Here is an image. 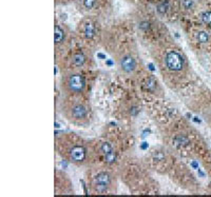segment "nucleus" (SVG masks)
Masks as SVG:
<instances>
[{
  "label": "nucleus",
  "instance_id": "6ab92c4d",
  "mask_svg": "<svg viewBox=\"0 0 211 197\" xmlns=\"http://www.w3.org/2000/svg\"><path fill=\"white\" fill-rule=\"evenodd\" d=\"M183 6H184V8L187 9H191L192 6H193V0H184Z\"/></svg>",
  "mask_w": 211,
  "mask_h": 197
},
{
  "label": "nucleus",
  "instance_id": "f8f14e48",
  "mask_svg": "<svg viewBox=\"0 0 211 197\" xmlns=\"http://www.w3.org/2000/svg\"><path fill=\"white\" fill-rule=\"evenodd\" d=\"M54 43H55V57L57 61L70 51V42H68V32L61 24L55 25Z\"/></svg>",
  "mask_w": 211,
  "mask_h": 197
},
{
  "label": "nucleus",
  "instance_id": "f03ea898",
  "mask_svg": "<svg viewBox=\"0 0 211 197\" xmlns=\"http://www.w3.org/2000/svg\"><path fill=\"white\" fill-rule=\"evenodd\" d=\"M118 177L133 194L154 195L160 192L158 182L141 159L133 155H124L117 169Z\"/></svg>",
  "mask_w": 211,
  "mask_h": 197
},
{
  "label": "nucleus",
  "instance_id": "f257e3e1",
  "mask_svg": "<svg viewBox=\"0 0 211 197\" xmlns=\"http://www.w3.org/2000/svg\"><path fill=\"white\" fill-rule=\"evenodd\" d=\"M151 55L166 87L174 91H182L188 87L192 68L181 47L174 43L162 42L152 47Z\"/></svg>",
  "mask_w": 211,
  "mask_h": 197
},
{
  "label": "nucleus",
  "instance_id": "9d476101",
  "mask_svg": "<svg viewBox=\"0 0 211 197\" xmlns=\"http://www.w3.org/2000/svg\"><path fill=\"white\" fill-rule=\"evenodd\" d=\"M170 179L174 182L175 184L188 191H195L198 187V181L195 179V176L189 167L185 162H183L182 159H177L175 165H173L171 171L169 172Z\"/></svg>",
  "mask_w": 211,
  "mask_h": 197
},
{
  "label": "nucleus",
  "instance_id": "1a4fd4ad",
  "mask_svg": "<svg viewBox=\"0 0 211 197\" xmlns=\"http://www.w3.org/2000/svg\"><path fill=\"white\" fill-rule=\"evenodd\" d=\"M62 95H81L87 93V79L81 72H63L59 79Z\"/></svg>",
  "mask_w": 211,
  "mask_h": 197
},
{
  "label": "nucleus",
  "instance_id": "f3484780",
  "mask_svg": "<svg viewBox=\"0 0 211 197\" xmlns=\"http://www.w3.org/2000/svg\"><path fill=\"white\" fill-rule=\"evenodd\" d=\"M202 21H203L205 24L207 25H211V11H206L204 12L201 15Z\"/></svg>",
  "mask_w": 211,
  "mask_h": 197
},
{
  "label": "nucleus",
  "instance_id": "6e6552de",
  "mask_svg": "<svg viewBox=\"0 0 211 197\" xmlns=\"http://www.w3.org/2000/svg\"><path fill=\"white\" fill-rule=\"evenodd\" d=\"M134 79L136 80V84H138L139 92L141 93V95L144 97H150V101L163 99L165 97L163 84L160 82L158 78L153 74L141 69V72L137 74Z\"/></svg>",
  "mask_w": 211,
  "mask_h": 197
},
{
  "label": "nucleus",
  "instance_id": "ddd939ff",
  "mask_svg": "<svg viewBox=\"0 0 211 197\" xmlns=\"http://www.w3.org/2000/svg\"><path fill=\"white\" fill-rule=\"evenodd\" d=\"M74 184L65 171L55 170V195H72L74 194Z\"/></svg>",
  "mask_w": 211,
  "mask_h": 197
},
{
  "label": "nucleus",
  "instance_id": "39448f33",
  "mask_svg": "<svg viewBox=\"0 0 211 197\" xmlns=\"http://www.w3.org/2000/svg\"><path fill=\"white\" fill-rule=\"evenodd\" d=\"M87 187L93 195H112L118 190V173L114 169L100 165H88L85 172Z\"/></svg>",
  "mask_w": 211,
  "mask_h": 197
},
{
  "label": "nucleus",
  "instance_id": "2eb2a0df",
  "mask_svg": "<svg viewBox=\"0 0 211 197\" xmlns=\"http://www.w3.org/2000/svg\"><path fill=\"white\" fill-rule=\"evenodd\" d=\"M195 39L198 43L201 44H206L209 42L210 40V35L208 34L206 31H198L195 33Z\"/></svg>",
  "mask_w": 211,
  "mask_h": 197
},
{
  "label": "nucleus",
  "instance_id": "4468645a",
  "mask_svg": "<svg viewBox=\"0 0 211 197\" xmlns=\"http://www.w3.org/2000/svg\"><path fill=\"white\" fill-rule=\"evenodd\" d=\"M82 37L87 41H93L96 37V27L92 21H87L82 27Z\"/></svg>",
  "mask_w": 211,
  "mask_h": 197
},
{
  "label": "nucleus",
  "instance_id": "0eeeda50",
  "mask_svg": "<svg viewBox=\"0 0 211 197\" xmlns=\"http://www.w3.org/2000/svg\"><path fill=\"white\" fill-rule=\"evenodd\" d=\"M93 63L91 54L85 49L70 50L65 56L56 61L61 73L63 72H80L87 68H90Z\"/></svg>",
  "mask_w": 211,
  "mask_h": 197
},
{
  "label": "nucleus",
  "instance_id": "dca6fc26",
  "mask_svg": "<svg viewBox=\"0 0 211 197\" xmlns=\"http://www.w3.org/2000/svg\"><path fill=\"white\" fill-rule=\"evenodd\" d=\"M170 9V1L169 0H164V1L160 2V3L157 4V6H156V11H157V13L160 14V15H166V14L168 13V11H169Z\"/></svg>",
  "mask_w": 211,
  "mask_h": 197
},
{
  "label": "nucleus",
  "instance_id": "20e7f679",
  "mask_svg": "<svg viewBox=\"0 0 211 197\" xmlns=\"http://www.w3.org/2000/svg\"><path fill=\"white\" fill-rule=\"evenodd\" d=\"M59 110L68 122L77 127H88L93 119L92 106L87 94L62 95Z\"/></svg>",
  "mask_w": 211,
  "mask_h": 197
},
{
  "label": "nucleus",
  "instance_id": "7ed1b4c3",
  "mask_svg": "<svg viewBox=\"0 0 211 197\" xmlns=\"http://www.w3.org/2000/svg\"><path fill=\"white\" fill-rule=\"evenodd\" d=\"M55 150L63 160L76 167H84L89 165V140H86L76 133L62 132L56 135Z\"/></svg>",
  "mask_w": 211,
  "mask_h": 197
},
{
  "label": "nucleus",
  "instance_id": "423d86ee",
  "mask_svg": "<svg viewBox=\"0 0 211 197\" xmlns=\"http://www.w3.org/2000/svg\"><path fill=\"white\" fill-rule=\"evenodd\" d=\"M177 159L179 156L164 144L150 149L141 160L151 172L160 175H168Z\"/></svg>",
  "mask_w": 211,
  "mask_h": 197
},
{
  "label": "nucleus",
  "instance_id": "a211bd4d",
  "mask_svg": "<svg viewBox=\"0 0 211 197\" xmlns=\"http://www.w3.org/2000/svg\"><path fill=\"white\" fill-rule=\"evenodd\" d=\"M97 0H82V6L87 9H92L96 6Z\"/></svg>",
  "mask_w": 211,
  "mask_h": 197
},
{
  "label": "nucleus",
  "instance_id": "9b49d317",
  "mask_svg": "<svg viewBox=\"0 0 211 197\" xmlns=\"http://www.w3.org/2000/svg\"><path fill=\"white\" fill-rule=\"evenodd\" d=\"M141 109H143V103L139 97H136L135 95H128L126 96L119 103L117 111H116V116L117 119L119 120H131L136 119L137 116L141 114Z\"/></svg>",
  "mask_w": 211,
  "mask_h": 197
},
{
  "label": "nucleus",
  "instance_id": "aec40b11",
  "mask_svg": "<svg viewBox=\"0 0 211 197\" xmlns=\"http://www.w3.org/2000/svg\"><path fill=\"white\" fill-rule=\"evenodd\" d=\"M71 0H56L57 3H67V2H70Z\"/></svg>",
  "mask_w": 211,
  "mask_h": 197
}]
</instances>
